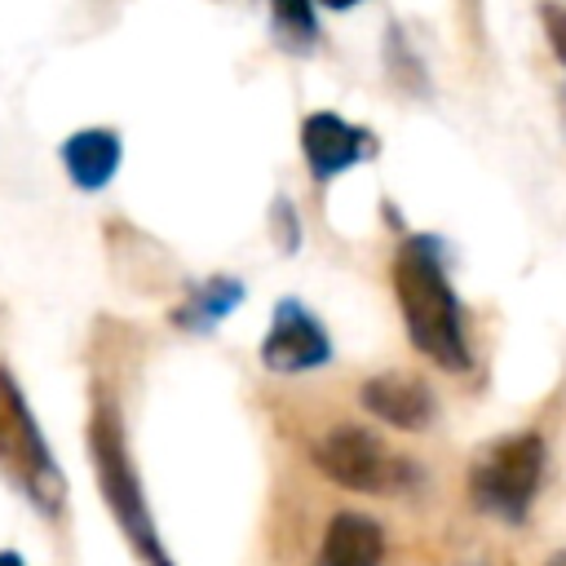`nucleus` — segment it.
<instances>
[{
	"mask_svg": "<svg viewBox=\"0 0 566 566\" xmlns=\"http://www.w3.org/2000/svg\"><path fill=\"white\" fill-rule=\"evenodd\" d=\"M394 296L411 345L442 371H469L464 305L447 274V252L438 234H407L394 252Z\"/></svg>",
	"mask_w": 566,
	"mask_h": 566,
	"instance_id": "1",
	"label": "nucleus"
},
{
	"mask_svg": "<svg viewBox=\"0 0 566 566\" xmlns=\"http://www.w3.org/2000/svg\"><path fill=\"white\" fill-rule=\"evenodd\" d=\"M88 464H93V478H97V495L102 504L111 509L119 535L128 539L133 557L142 566H177V557L168 553L164 535H159V522L150 513V500H146V486H142V473L133 464V451H128V429H124V416H119V402L115 394L97 389L93 394V411H88Z\"/></svg>",
	"mask_w": 566,
	"mask_h": 566,
	"instance_id": "2",
	"label": "nucleus"
},
{
	"mask_svg": "<svg viewBox=\"0 0 566 566\" xmlns=\"http://www.w3.org/2000/svg\"><path fill=\"white\" fill-rule=\"evenodd\" d=\"M0 473L22 491V500L40 517H57L66 504V478L57 469V455L27 407L22 385L9 367H0Z\"/></svg>",
	"mask_w": 566,
	"mask_h": 566,
	"instance_id": "3",
	"label": "nucleus"
},
{
	"mask_svg": "<svg viewBox=\"0 0 566 566\" xmlns=\"http://www.w3.org/2000/svg\"><path fill=\"white\" fill-rule=\"evenodd\" d=\"M544 460H548V451H544L539 433L495 438L469 464V500L509 526L526 522V513L539 495V482H544Z\"/></svg>",
	"mask_w": 566,
	"mask_h": 566,
	"instance_id": "4",
	"label": "nucleus"
},
{
	"mask_svg": "<svg viewBox=\"0 0 566 566\" xmlns=\"http://www.w3.org/2000/svg\"><path fill=\"white\" fill-rule=\"evenodd\" d=\"M314 469L345 486V491H367V495H394L416 486V464L398 451H389L371 429L363 424H332L314 442Z\"/></svg>",
	"mask_w": 566,
	"mask_h": 566,
	"instance_id": "5",
	"label": "nucleus"
},
{
	"mask_svg": "<svg viewBox=\"0 0 566 566\" xmlns=\"http://www.w3.org/2000/svg\"><path fill=\"white\" fill-rule=\"evenodd\" d=\"M261 363L279 376H301V371L332 363V336H327L323 318L301 296L274 301L270 327L261 336Z\"/></svg>",
	"mask_w": 566,
	"mask_h": 566,
	"instance_id": "6",
	"label": "nucleus"
},
{
	"mask_svg": "<svg viewBox=\"0 0 566 566\" xmlns=\"http://www.w3.org/2000/svg\"><path fill=\"white\" fill-rule=\"evenodd\" d=\"M301 155L314 181H336L340 172L376 155V133L363 124H349L336 111H310L301 119Z\"/></svg>",
	"mask_w": 566,
	"mask_h": 566,
	"instance_id": "7",
	"label": "nucleus"
},
{
	"mask_svg": "<svg viewBox=\"0 0 566 566\" xmlns=\"http://www.w3.org/2000/svg\"><path fill=\"white\" fill-rule=\"evenodd\" d=\"M363 407L380 420V424H394V429H429L433 416H438V398L433 389L420 380V376H407V371H380L371 380H363L358 389Z\"/></svg>",
	"mask_w": 566,
	"mask_h": 566,
	"instance_id": "8",
	"label": "nucleus"
},
{
	"mask_svg": "<svg viewBox=\"0 0 566 566\" xmlns=\"http://www.w3.org/2000/svg\"><path fill=\"white\" fill-rule=\"evenodd\" d=\"M57 159L71 177L75 190L84 195H97L115 181L119 164H124V137L106 124H93V128H75L71 137H62L57 146Z\"/></svg>",
	"mask_w": 566,
	"mask_h": 566,
	"instance_id": "9",
	"label": "nucleus"
},
{
	"mask_svg": "<svg viewBox=\"0 0 566 566\" xmlns=\"http://www.w3.org/2000/svg\"><path fill=\"white\" fill-rule=\"evenodd\" d=\"M385 562V526L358 509L332 513L314 566H380Z\"/></svg>",
	"mask_w": 566,
	"mask_h": 566,
	"instance_id": "10",
	"label": "nucleus"
},
{
	"mask_svg": "<svg viewBox=\"0 0 566 566\" xmlns=\"http://www.w3.org/2000/svg\"><path fill=\"white\" fill-rule=\"evenodd\" d=\"M243 296H248L243 279H234V274H212V279L190 283V292L172 305L168 318H172V327L203 336V332H217V327L243 305Z\"/></svg>",
	"mask_w": 566,
	"mask_h": 566,
	"instance_id": "11",
	"label": "nucleus"
},
{
	"mask_svg": "<svg viewBox=\"0 0 566 566\" xmlns=\"http://www.w3.org/2000/svg\"><path fill=\"white\" fill-rule=\"evenodd\" d=\"M270 31L287 53H296V57L314 53L323 40L314 0H270Z\"/></svg>",
	"mask_w": 566,
	"mask_h": 566,
	"instance_id": "12",
	"label": "nucleus"
},
{
	"mask_svg": "<svg viewBox=\"0 0 566 566\" xmlns=\"http://www.w3.org/2000/svg\"><path fill=\"white\" fill-rule=\"evenodd\" d=\"M385 66H389V80H394L402 93H416V97L429 93V71H424V62L416 57V49L407 44L402 27H389V31H385Z\"/></svg>",
	"mask_w": 566,
	"mask_h": 566,
	"instance_id": "13",
	"label": "nucleus"
},
{
	"mask_svg": "<svg viewBox=\"0 0 566 566\" xmlns=\"http://www.w3.org/2000/svg\"><path fill=\"white\" fill-rule=\"evenodd\" d=\"M270 230H274L279 252H296V248H301V221H296V208H292L287 195H279V199L270 203Z\"/></svg>",
	"mask_w": 566,
	"mask_h": 566,
	"instance_id": "14",
	"label": "nucleus"
},
{
	"mask_svg": "<svg viewBox=\"0 0 566 566\" xmlns=\"http://www.w3.org/2000/svg\"><path fill=\"white\" fill-rule=\"evenodd\" d=\"M535 13H539V27H544V40H548L553 57L566 66V4H557V0H539Z\"/></svg>",
	"mask_w": 566,
	"mask_h": 566,
	"instance_id": "15",
	"label": "nucleus"
},
{
	"mask_svg": "<svg viewBox=\"0 0 566 566\" xmlns=\"http://www.w3.org/2000/svg\"><path fill=\"white\" fill-rule=\"evenodd\" d=\"M323 9H332V13H345V9H358L363 0H318Z\"/></svg>",
	"mask_w": 566,
	"mask_h": 566,
	"instance_id": "16",
	"label": "nucleus"
},
{
	"mask_svg": "<svg viewBox=\"0 0 566 566\" xmlns=\"http://www.w3.org/2000/svg\"><path fill=\"white\" fill-rule=\"evenodd\" d=\"M0 566H27V557L18 548H0Z\"/></svg>",
	"mask_w": 566,
	"mask_h": 566,
	"instance_id": "17",
	"label": "nucleus"
},
{
	"mask_svg": "<svg viewBox=\"0 0 566 566\" xmlns=\"http://www.w3.org/2000/svg\"><path fill=\"white\" fill-rule=\"evenodd\" d=\"M544 566H566V548H562V553H553V557H548Z\"/></svg>",
	"mask_w": 566,
	"mask_h": 566,
	"instance_id": "18",
	"label": "nucleus"
}]
</instances>
